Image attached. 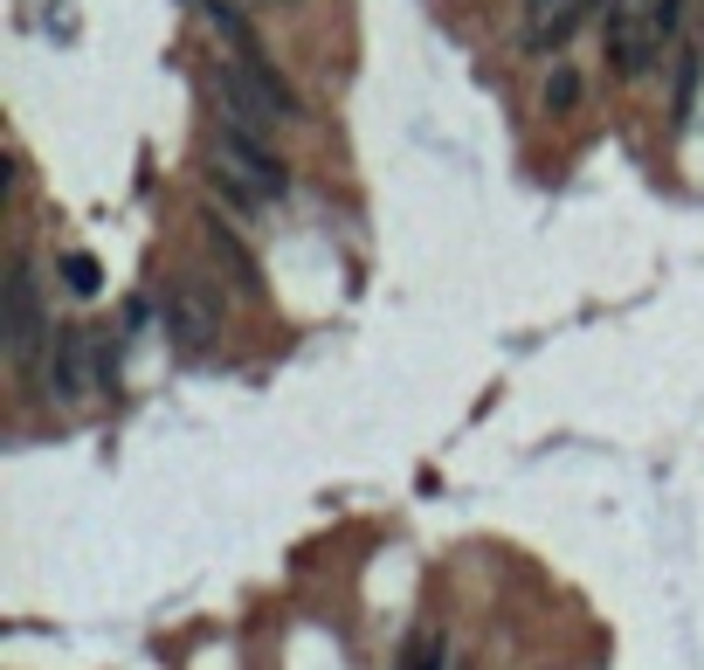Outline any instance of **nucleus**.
Instances as JSON below:
<instances>
[{
    "label": "nucleus",
    "mask_w": 704,
    "mask_h": 670,
    "mask_svg": "<svg viewBox=\"0 0 704 670\" xmlns=\"http://www.w3.org/2000/svg\"><path fill=\"white\" fill-rule=\"evenodd\" d=\"M580 8L587 0H525V49L546 55V49H566L580 28Z\"/></svg>",
    "instance_id": "6"
},
{
    "label": "nucleus",
    "mask_w": 704,
    "mask_h": 670,
    "mask_svg": "<svg viewBox=\"0 0 704 670\" xmlns=\"http://www.w3.org/2000/svg\"><path fill=\"white\" fill-rule=\"evenodd\" d=\"M607 63H615L622 77H650V35L636 28V14L622 8V0H607Z\"/></svg>",
    "instance_id": "8"
},
{
    "label": "nucleus",
    "mask_w": 704,
    "mask_h": 670,
    "mask_svg": "<svg viewBox=\"0 0 704 670\" xmlns=\"http://www.w3.org/2000/svg\"><path fill=\"white\" fill-rule=\"evenodd\" d=\"M90 374H98V352H90V332H76V325H63L49 339V352H42V387L55 401H76L90 387Z\"/></svg>",
    "instance_id": "4"
},
{
    "label": "nucleus",
    "mask_w": 704,
    "mask_h": 670,
    "mask_svg": "<svg viewBox=\"0 0 704 670\" xmlns=\"http://www.w3.org/2000/svg\"><path fill=\"white\" fill-rule=\"evenodd\" d=\"M159 311H166V332H174V346L201 352L207 339H215V291L174 284V291H159Z\"/></svg>",
    "instance_id": "5"
},
{
    "label": "nucleus",
    "mask_w": 704,
    "mask_h": 670,
    "mask_svg": "<svg viewBox=\"0 0 704 670\" xmlns=\"http://www.w3.org/2000/svg\"><path fill=\"white\" fill-rule=\"evenodd\" d=\"M215 188H221V201H235V208H263V201L291 194V166L270 153V139H249V132H235V125H221L215 132Z\"/></svg>",
    "instance_id": "1"
},
{
    "label": "nucleus",
    "mask_w": 704,
    "mask_h": 670,
    "mask_svg": "<svg viewBox=\"0 0 704 670\" xmlns=\"http://www.w3.org/2000/svg\"><path fill=\"white\" fill-rule=\"evenodd\" d=\"M697 77H704V55L697 49H683V63H677V104H670V118L683 125L691 118V98H697Z\"/></svg>",
    "instance_id": "12"
},
{
    "label": "nucleus",
    "mask_w": 704,
    "mask_h": 670,
    "mask_svg": "<svg viewBox=\"0 0 704 670\" xmlns=\"http://www.w3.org/2000/svg\"><path fill=\"white\" fill-rule=\"evenodd\" d=\"M201 14H207V22H215V35H221V42L235 49V55H263L256 28H249V14H242L235 0H201Z\"/></svg>",
    "instance_id": "9"
},
{
    "label": "nucleus",
    "mask_w": 704,
    "mask_h": 670,
    "mask_svg": "<svg viewBox=\"0 0 704 670\" xmlns=\"http://www.w3.org/2000/svg\"><path fill=\"white\" fill-rule=\"evenodd\" d=\"M201 235H207V249H215V263L228 270V284H235L242 297H256L263 291V270H256V256H249V242H242L235 229H228L221 215H207L201 221Z\"/></svg>",
    "instance_id": "7"
},
{
    "label": "nucleus",
    "mask_w": 704,
    "mask_h": 670,
    "mask_svg": "<svg viewBox=\"0 0 704 670\" xmlns=\"http://www.w3.org/2000/svg\"><path fill=\"white\" fill-rule=\"evenodd\" d=\"M463 670H470V663H463Z\"/></svg>",
    "instance_id": "15"
},
{
    "label": "nucleus",
    "mask_w": 704,
    "mask_h": 670,
    "mask_svg": "<svg viewBox=\"0 0 704 670\" xmlns=\"http://www.w3.org/2000/svg\"><path fill=\"white\" fill-rule=\"evenodd\" d=\"M49 311H42V284H35V263L28 256H14V291H8V346H14V360L35 366L49 352Z\"/></svg>",
    "instance_id": "3"
},
{
    "label": "nucleus",
    "mask_w": 704,
    "mask_h": 670,
    "mask_svg": "<svg viewBox=\"0 0 704 670\" xmlns=\"http://www.w3.org/2000/svg\"><path fill=\"white\" fill-rule=\"evenodd\" d=\"M677 28H683V0H656V8H650V35H656V42H670Z\"/></svg>",
    "instance_id": "14"
},
{
    "label": "nucleus",
    "mask_w": 704,
    "mask_h": 670,
    "mask_svg": "<svg viewBox=\"0 0 704 670\" xmlns=\"http://www.w3.org/2000/svg\"><path fill=\"white\" fill-rule=\"evenodd\" d=\"M207 98H215L221 111V125H235V132H249V139H277V118L283 111L256 90V77L242 63H215V77H207Z\"/></svg>",
    "instance_id": "2"
},
{
    "label": "nucleus",
    "mask_w": 704,
    "mask_h": 670,
    "mask_svg": "<svg viewBox=\"0 0 704 670\" xmlns=\"http://www.w3.org/2000/svg\"><path fill=\"white\" fill-rule=\"evenodd\" d=\"M401 670H449V643L428 636V629H422V636H408L401 643Z\"/></svg>",
    "instance_id": "11"
},
{
    "label": "nucleus",
    "mask_w": 704,
    "mask_h": 670,
    "mask_svg": "<svg viewBox=\"0 0 704 670\" xmlns=\"http://www.w3.org/2000/svg\"><path fill=\"white\" fill-rule=\"evenodd\" d=\"M580 104V69H553V77H546V111H574Z\"/></svg>",
    "instance_id": "13"
},
{
    "label": "nucleus",
    "mask_w": 704,
    "mask_h": 670,
    "mask_svg": "<svg viewBox=\"0 0 704 670\" xmlns=\"http://www.w3.org/2000/svg\"><path fill=\"white\" fill-rule=\"evenodd\" d=\"M55 270H63V284H69L76 297H98V291H104L98 256H84V249H63V256H55Z\"/></svg>",
    "instance_id": "10"
}]
</instances>
